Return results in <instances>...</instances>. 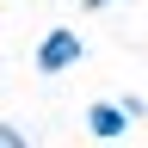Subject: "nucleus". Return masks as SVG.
<instances>
[{
	"label": "nucleus",
	"instance_id": "1",
	"mask_svg": "<svg viewBox=\"0 0 148 148\" xmlns=\"http://www.w3.org/2000/svg\"><path fill=\"white\" fill-rule=\"evenodd\" d=\"M86 62V37L74 25H43L31 43V74H43V80H62V74H74Z\"/></svg>",
	"mask_w": 148,
	"mask_h": 148
},
{
	"label": "nucleus",
	"instance_id": "2",
	"mask_svg": "<svg viewBox=\"0 0 148 148\" xmlns=\"http://www.w3.org/2000/svg\"><path fill=\"white\" fill-rule=\"evenodd\" d=\"M80 123H86V136H92V142H130V130H136V123L123 117V105H117V99H92V105L80 111Z\"/></svg>",
	"mask_w": 148,
	"mask_h": 148
},
{
	"label": "nucleus",
	"instance_id": "3",
	"mask_svg": "<svg viewBox=\"0 0 148 148\" xmlns=\"http://www.w3.org/2000/svg\"><path fill=\"white\" fill-rule=\"evenodd\" d=\"M117 105H123L130 123H148V92H117Z\"/></svg>",
	"mask_w": 148,
	"mask_h": 148
},
{
	"label": "nucleus",
	"instance_id": "4",
	"mask_svg": "<svg viewBox=\"0 0 148 148\" xmlns=\"http://www.w3.org/2000/svg\"><path fill=\"white\" fill-rule=\"evenodd\" d=\"M31 136H25V130H18V123H6V117H0V148H25Z\"/></svg>",
	"mask_w": 148,
	"mask_h": 148
},
{
	"label": "nucleus",
	"instance_id": "5",
	"mask_svg": "<svg viewBox=\"0 0 148 148\" xmlns=\"http://www.w3.org/2000/svg\"><path fill=\"white\" fill-rule=\"evenodd\" d=\"M74 6H80V12H111L117 0H74Z\"/></svg>",
	"mask_w": 148,
	"mask_h": 148
},
{
	"label": "nucleus",
	"instance_id": "6",
	"mask_svg": "<svg viewBox=\"0 0 148 148\" xmlns=\"http://www.w3.org/2000/svg\"><path fill=\"white\" fill-rule=\"evenodd\" d=\"M142 92H148V86H142Z\"/></svg>",
	"mask_w": 148,
	"mask_h": 148
}]
</instances>
